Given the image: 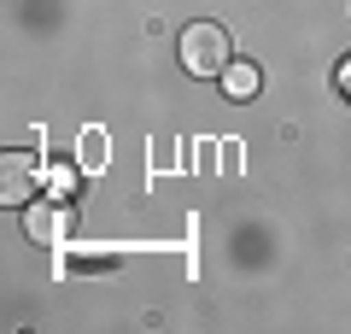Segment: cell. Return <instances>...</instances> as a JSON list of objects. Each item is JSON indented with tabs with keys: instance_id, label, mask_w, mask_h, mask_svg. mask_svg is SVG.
Masks as SVG:
<instances>
[{
	"instance_id": "7a4b0ae2",
	"label": "cell",
	"mask_w": 351,
	"mask_h": 334,
	"mask_svg": "<svg viewBox=\"0 0 351 334\" xmlns=\"http://www.w3.org/2000/svg\"><path fill=\"white\" fill-rule=\"evenodd\" d=\"M36 153H6L0 159V205H29L36 194Z\"/></svg>"
},
{
	"instance_id": "8992f818",
	"label": "cell",
	"mask_w": 351,
	"mask_h": 334,
	"mask_svg": "<svg viewBox=\"0 0 351 334\" xmlns=\"http://www.w3.org/2000/svg\"><path fill=\"white\" fill-rule=\"evenodd\" d=\"M339 94L351 100V59H339Z\"/></svg>"
},
{
	"instance_id": "277c9868",
	"label": "cell",
	"mask_w": 351,
	"mask_h": 334,
	"mask_svg": "<svg viewBox=\"0 0 351 334\" xmlns=\"http://www.w3.org/2000/svg\"><path fill=\"white\" fill-rule=\"evenodd\" d=\"M258 82H263V76H258V65H252V59H228V71H223L228 100H252V94H258Z\"/></svg>"
},
{
	"instance_id": "5b68a950",
	"label": "cell",
	"mask_w": 351,
	"mask_h": 334,
	"mask_svg": "<svg viewBox=\"0 0 351 334\" xmlns=\"http://www.w3.org/2000/svg\"><path fill=\"white\" fill-rule=\"evenodd\" d=\"M47 188H53V194H71V188H76V170H64V164H53Z\"/></svg>"
},
{
	"instance_id": "6da1fadb",
	"label": "cell",
	"mask_w": 351,
	"mask_h": 334,
	"mask_svg": "<svg viewBox=\"0 0 351 334\" xmlns=\"http://www.w3.org/2000/svg\"><path fill=\"white\" fill-rule=\"evenodd\" d=\"M228 59H234V53H228V30L223 24L199 18V24L182 30V65H188L193 76H223Z\"/></svg>"
},
{
	"instance_id": "3957f363",
	"label": "cell",
	"mask_w": 351,
	"mask_h": 334,
	"mask_svg": "<svg viewBox=\"0 0 351 334\" xmlns=\"http://www.w3.org/2000/svg\"><path fill=\"white\" fill-rule=\"evenodd\" d=\"M64 229H71V211H59V205H24V235H29V241L53 247Z\"/></svg>"
}]
</instances>
